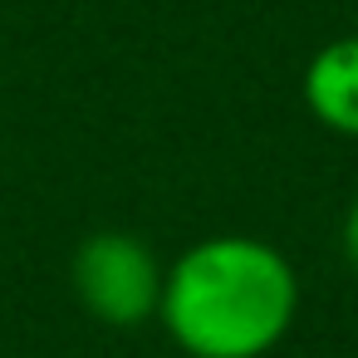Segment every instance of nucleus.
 Segmentation results:
<instances>
[{"mask_svg": "<svg viewBox=\"0 0 358 358\" xmlns=\"http://www.w3.org/2000/svg\"><path fill=\"white\" fill-rule=\"evenodd\" d=\"M299 314L294 260L260 236H206L162 275L157 324L187 358H265Z\"/></svg>", "mask_w": 358, "mask_h": 358, "instance_id": "obj_1", "label": "nucleus"}, {"mask_svg": "<svg viewBox=\"0 0 358 358\" xmlns=\"http://www.w3.org/2000/svg\"><path fill=\"white\" fill-rule=\"evenodd\" d=\"M162 275L167 265L157 260V250L118 226L84 236L69 260L74 299L84 304V314H94L108 329H143L148 319H157Z\"/></svg>", "mask_w": 358, "mask_h": 358, "instance_id": "obj_2", "label": "nucleus"}, {"mask_svg": "<svg viewBox=\"0 0 358 358\" xmlns=\"http://www.w3.org/2000/svg\"><path fill=\"white\" fill-rule=\"evenodd\" d=\"M299 94L319 128L358 143V35H338L319 45L304 64Z\"/></svg>", "mask_w": 358, "mask_h": 358, "instance_id": "obj_3", "label": "nucleus"}, {"mask_svg": "<svg viewBox=\"0 0 358 358\" xmlns=\"http://www.w3.org/2000/svg\"><path fill=\"white\" fill-rule=\"evenodd\" d=\"M338 250H343V265H348V270H353V280H358V196H353V201H348V211H343Z\"/></svg>", "mask_w": 358, "mask_h": 358, "instance_id": "obj_4", "label": "nucleus"}]
</instances>
